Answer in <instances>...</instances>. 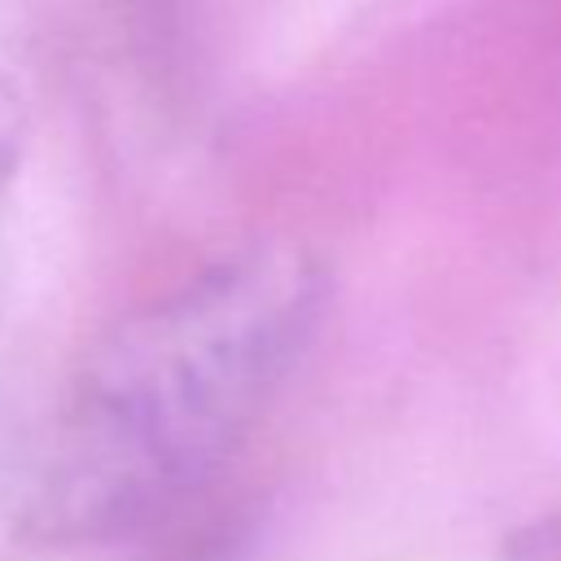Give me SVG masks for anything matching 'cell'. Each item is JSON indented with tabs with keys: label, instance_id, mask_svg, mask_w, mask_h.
<instances>
[{
	"label": "cell",
	"instance_id": "cell-1",
	"mask_svg": "<svg viewBox=\"0 0 561 561\" xmlns=\"http://www.w3.org/2000/svg\"><path fill=\"white\" fill-rule=\"evenodd\" d=\"M320 307V263L267 241L123 320L79 373L57 513L127 522L215 465L298 364Z\"/></svg>",
	"mask_w": 561,
	"mask_h": 561
}]
</instances>
